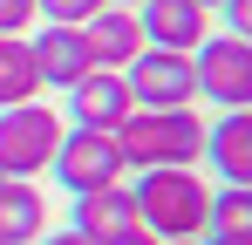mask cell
<instances>
[{
    "label": "cell",
    "mask_w": 252,
    "mask_h": 245,
    "mask_svg": "<svg viewBox=\"0 0 252 245\" xmlns=\"http://www.w3.org/2000/svg\"><path fill=\"white\" fill-rule=\"evenodd\" d=\"M129 170H198L205 163V116L198 109H129L116 129Z\"/></svg>",
    "instance_id": "6da1fadb"
},
{
    "label": "cell",
    "mask_w": 252,
    "mask_h": 245,
    "mask_svg": "<svg viewBox=\"0 0 252 245\" xmlns=\"http://www.w3.org/2000/svg\"><path fill=\"white\" fill-rule=\"evenodd\" d=\"M129 204H136V225L150 239H205L211 184L198 170H136Z\"/></svg>",
    "instance_id": "7a4b0ae2"
},
{
    "label": "cell",
    "mask_w": 252,
    "mask_h": 245,
    "mask_svg": "<svg viewBox=\"0 0 252 245\" xmlns=\"http://www.w3.org/2000/svg\"><path fill=\"white\" fill-rule=\"evenodd\" d=\"M62 129L68 122L55 116L48 102H21V109H0V177H41L55 150H62Z\"/></svg>",
    "instance_id": "3957f363"
},
{
    "label": "cell",
    "mask_w": 252,
    "mask_h": 245,
    "mask_svg": "<svg viewBox=\"0 0 252 245\" xmlns=\"http://www.w3.org/2000/svg\"><path fill=\"white\" fill-rule=\"evenodd\" d=\"M191 82L218 109H252V48L246 34H205L191 55Z\"/></svg>",
    "instance_id": "277c9868"
},
{
    "label": "cell",
    "mask_w": 252,
    "mask_h": 245,
    "mask_svg": "<svg viewBox=\"0 0 252 245\" xmlns=\"http://www.w3.org/2000/svg\"><path fill=\"white\" fill-rule=\"evenodd\" d=\"M75 198L82 191H102V184H123V150H116V129H62V150L48 163Z\"/></svg>",
    "instance_id": "5b68a950"
},
{
    "label": "cell",
    "mask_w": 252,
    "mask_h": 245,
    "mask_svg": "<svg viewBox=\"0 0 252 245\" xmlns=\"http://www.w3.org/2000/svg\"><path fill=\"white\" fill-rule=\"evenodd\" d=\"M123 89H129L136 109H191V102H198L191 55H170V48H143L123 68Z\"/></svg>",
    "instance_id": "8992f818"
},
{
    "label": "cell",
    "mask_w": 252,
    "mask_h": 245,
    "mask_svg": "<svg viewBox=\"0 0 252 245\" xmlns=\"http://www.w3.org/2000/svg\"><path fill=\"white\" fill-rule=\"evenodd\" d=\"M143 48H170V55H198V41L211 34V7L198 0H143L136 7Z\"/></svg>",
    "instance_id": "52a82bcc"
},
{
    "label": "cell",
    "mask_w": 252,
    "mask_h": 245,
    "mask_svg": "<svg viewBox=\"0 0 252 245\" xmlns=\"http://www.w3.org/2000/svg\"><path fill=\"white\" fill-rule=\"evenodd\" d=\"M82 41H89V61L109 68V75H123L129 61L143 55V28H136L129 7H95V14L82 21Z\"/></svg>",
    "instance_id": "ba28073f"
},
{
    "label": "cell",
    "mask_w": 252,
    "mask_h": 245,
    "mask_svg": "<svg viewBox=\"0 0 252 245\" xmlns=\"http://www.w3.org/2000/svg\"><path fill=\"white\" fill-rule=\"evenodd\" d=\"M136 109L129 102L123 75H109V68H95L68 89V129H123V116Z\"/></svg>",
    "instance_id": "9c48e42d"
},
{
    "label": "cell",
    "mask_w": 252,
    "mask_h": 245,
    "mask_svg": "<svg viewBox=\"0 0 252 245\" xmlns=\"http://www.w3.org/2000/svg\"><path fill=\"white\" fill-rule=\"evenodd\" d=\"M28 48H34V75H41V89H75L82 75H95L82 28H55V21H48Z\"/></svg>",
    "instance_id": "30bf717a"
},
{
    "label": "cell",
    "mask_w": 252,
    "mask_h": 245,
    "mask_svg": "<svg viewBox=\"0 0 252 245\" xmlns=\"http://www.w3.org/2000/svg\"><path fill=\"white\" fill-rule=\"evenodd\" d=\"M205 163L225 184H252V109H225L218 122H205Z\"/></svg>",
    "instance_id": "8fae6325"
},
{
    "label": "cell",
    "mask_w": 252,
    "mask_h": 245,
    "mask_svg": "<svg viewBox=\"0 0 252 245\" xmlns=\"http://www.w3.org/2000/svg\"><path fill=\"white\" fill-rule=\"evenodd\" d=\"M89 245H116L123 232H136V204H129V184H102V191H82L75 198V225Z\"/></svg>",
    "instance_id": "7c38bea8"
},
{
    "label": "cell",
    "mask_w": 252,
    "mask_h": 245,
    "mask_svg": "<svg viewBox=\"0 0 252 245\" xmlns=\"http://www.w3.org/2000/svg\"><path fill=\"white\" fill-rule=\"evenodd\" d=\"M41 225H48L41 191L21 184V177H7L0 184V245H41Z\"/></svg>",
    "instance_id": "4fadbf2b"
},
{
    "label": "cell",
    "mask_w": 252,
    "mask_h": 245,
    "mask_svg": "<svg viewBox=\"0 0 252 245\" xmlns=\"http://www.w3.org/2000/svg\"><path fill=\"white\" fill-rule=\"evenodd\" d=\"M41 102V75H34V48L28 34H0V109Z\"/></svg>",
    "instance_id": "5bb4252c"
},
{
    "label": "cell",
    "mask_w": 252,
    "mask_h": 245,
    "mask_svg": "<svg viewBox=\"0 0 252 245\" xmlns=\"http://www.w3.org/2000/svg\"><path fill=\"white\" fill-rule=\"evenodd\" d=\"M205 239H252V191H239V184H218L211 191Z\"/></svg>",
    "instance_id": "9a60e30c"
},
{
    "label": "cell",
    "mask_w": 252,
    "mask_h": 245,
    "mask_svg": "<svg viewBox=\"0 0 252 245\" xmlns=\"http://www.w3.org/2000/svg\"><path fill=\"white\" fill-rule=\"evenodd\" d=\"M95 7H102V0H34V14H41V21H55V28H82Z\"/></svg>",
    "instance_id": "2e32d148"
},
{
    "label": "cell",
    "mask_w": 252,
    "mask_h": 245,
    "mask_svg": "<svg viewBox=\"0 0 252 245\" xmlns=\"http://www.w3.org/2000/svg\"><path fill=\"white\" fill-rule=\"evenodd\" d=\"M41 14H34V0H0V34H28Z\"/></svg>",
    "instance_id": "e0dca14e"
},
{
    "label": "cell",
    "mask_w": 252,
    "mask_h": 245,
    "mask_svg": "<svg viewBox=\"0 0 252 245\" xmlns=\"http://www.w3.org/2000/svg\"><path fill=\"white\" fill-rule=\"evenodd\" d=\"M218 14H225V34H246V21H252V0H218Z\"/></svg>",
    "instance_id": "ac0fdd59"
},
{
    "label": "cell",
    "mask_w": 252,
    "mask_h": 245,
    "mask_svg": "<svg viewBox=\"0 0 252 245\" xmlns=\"http://www.w3.org/2000/svg\"><path fill=\"white\" fill-rule=\"evenodd\" d=\"M116 245H164V239H150V232L136 225V232H123V239H116Z\"/></svg>",
    "instance_id": "d6986e66"
},
{
    "label": "cell",
    "mask_w": 252,
    "mask_h": 245,
    "mask_svg": "<svg viewBox=\"0 0 252 245\" xmlns=\"http://www.w3.org/2000/svg\"><path fill=\"white\" fill-rule=\"evenodd\" d=\"M41 245H89L82 232H55V239H41Z\"/></svg>",
    "instance_id": "ffe728a7"
},
{
    "label": "cell",
    "mask_w": 252,
    "mask_h": 245,
    "mask_svg": "<svg viewBox=\"0 0 252 245\" xmlns=\"http://www.w3.org/2000/svg\"><path fill=\"white\" fill-rule=\"evenodd\" d=\"M102 7H129V14H136V7H143V0H102Z\"/></svg>",
    "instance_id": "44dd1931"
},
{
    "label": "cell",
    "mask_w": 252,
    "mask_h": 245,
    "mask_svg": "<svg viewBox=\"0 0 252 245\" xmlns=\"http://www.w3.org/2000/svg\"><path fill=\"white\" fill-rule=\"evenodd\" d=\"M205 245H252V239H205Z\"/></svg>",
    "instance_id": "7402d4cb"
},
{
    "label": "cell",
    "mask_w": 252,
    "mask_h": 245,
    "mask_svg": "<svg viewBox=\"0 0 252 245\" xmlns=\"http://www.w3.org/2000/svg\"><path fill=\"white\" fill-rule=\"evenodd\" d=\"M198 7H218V0H198Z\"/></svg>",
    "instance_id": "603a6c76"
},
{
    "label": "cell",
    "mask_w": 252,
    "mask_h": 245,
    "mask_svg": "<svg viewBox=\"0 0 252 245\" xmlns=\"http://www.w3.org/2000/svg\"><path fill=\"white\" fill-rule=\"evenodd\" d=\"M0 184H7V177H0Z\"/></svg>",
    "instance_id": "cb8c5ba5"
}]
</instances>
